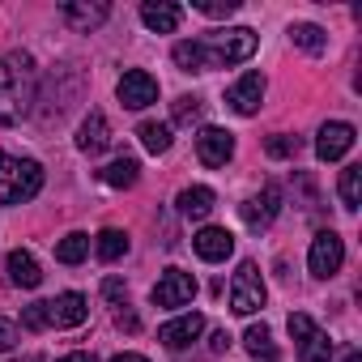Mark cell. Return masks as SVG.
Listing matches in <instances>:
<instances>
[{"label":"cell","instance_id":"cell-33","mask_svg":"<svg viewBox=\"0 0 362 362\" xmlns=\"http://www.w3.org/2000/svg\"><path fill=\"white\" fill-rule=\"evenodd\" d=\"M18 345V324H9V320H0V354H9Z\"/></svg>","mask_w":362,"mask_h":362},{"label":"cell","instance_id":"cell-11","mask_svg":"<svg viewBox=\"0 0 362 362\" xmlns=\"http://www.w3.org/2000/svg\"><path fill=\"white\" fill-rule=\"evenodd\" d=\"M197 158L205 162V166H226L230 158H235V136L226 132V128H201V136H197Z\"/></svg>","mask_w":362,"mask_h":362},{"label":"cell","instance_id":"cell-34","mask_svg":"<svg viewBox=\"0 0 362 362\" xmlns=\"http://www.w3.org/2000/svg\"><path fill=\"white\" fill-rule=\"evenodd\" d=\"M115 324H119V328H128V332H136V315H132V311H119V315H115Z\"/></svg>","mask_w":362,"mask_h":362},{"label":"cell","instance_id":"cell-32","mask_svg":"<svg viewBox=\"0 0 362 362\" xmlns=\"http://www.w3.org/2000/svg\"><path fill=\"white\" fill-rule=\"evenodd\" d=\"M103 294H107L115 307H124V294H128V286H124L119 277H107V281H103Z\"/></svg>","mask_w":362,"mask_h":362},{"label":"cell","instance_id":"cell-17","mask_svg":"<svg viewBox=\"0 0 362 362\" xmlns=\"http://www.w3.org/2000/svg\"><path fill=\"white\" fill-rule=\"evenodd\" d=\"M141 22L153 35H170V30H179V22H184V9H179L175 0H145V5H141Z\"/></svg>","mask_w":362,"mask_h":362},{"label":"cell","instance_id":"cell-27","mask_svg":"<svg viewBox=\"0 0 362 362\" xmlns=\"http://www.w3.org/2000/svg\"><path fill=\"white\" fill-rule=\"evenodd\" d=\"M341 205L345 209L362 205V166H345L341 170Z\"/></svg>","mask_w":362,"mask_h":362},{"label":"cell","instance_id":"cell-13","mask_svg":"<svg viewBox=\"0 0 362 362\" xmlns=\"http://www.w3.org/2000/svg\"><path fill=\"white\" fill-rule=\"evenodd\" d=\"M192 252H197L205 264H222V260L235 252V235L222 230V226H205V230L192 235Z\"/></svg>","mask_w":362,"mask_h":362},{"label":"cell","instance_id":"cell-4","mask_svg":"<svg viewBox=\"0 0 362 362\" xmlns=\"http://www.w3.org/2000/svg\"><path fill=\"white\" fill-rule=\"evenodd\" d=\"M286 328H290V337H294L298 362H328V358H332V341H328V332H320L315 320H311L307 311H294V315L286 320Z\"/></svg>","mask_w":362,"mask_h":362},{"label":"cell","instance_id":"cell-30","mask_svg":"<svg viewBox=\"0 0 362 362\" xmlns=\"http://www.w3.org/2000/svg\"><path fill=\"white\" fill-rule=\"evenodd\" d=\"M264 149H269V158H294V153H298V136L277 132V136H269V141H264Z\"/></svg>","mask_w":362,"mask_h":362},{"label":"cell","instance_id":"cell-14","mask_svg":"<svg viewBox=\"0 0 362 362\" xmlns=\"http://www.w3.org/2000/svg\"><path fill=\"white\" fill-rule=\"evenodd\" d=\"M239 214H243V222H247L252 230H264V226L281 214V192L269 184V188H260V197L243 201V205H239Z\"/></svg>","mask_w":362,"mask_h":362},{"label":"cell","instance_id":"cell-1","mask_svg":"<svg viewBox=\"0 0 362 362\" xmlns=\"http://www.w3.org/2000/svg\"><path fill=\"white\" fill-rule=\"evenodd\" d=\"M256 56V30L230 26V30H209L201 39L175 43V64L184 73H209V69H235Z\"/></svg>","mask_w":362,"mask_h":362},{"label":"cell","instance_id":"cell-26","mask_svg":"<svg viewBox=\"0 0 362 362\" xmlns=\"http://www.w3.org/2000/svg\"><path fill=\"white\" fill-rule=\"evenodd\" d=\"M136 136H141V145H145L149 153H166V149H170V124H153V119H149V124L136 128Z\"/></svg>","mask_w":362,"mask_h":362},{"label":"cell","instance_id":"cell-9","mask_svg":"<svg viewBox=\"0 0 362 362\" xmlns=\"http://www.w3.org/2000/svg\"><path fill=\"white\" fill-rule=\"evenodd\" d=\"M115 94H119V103H124L128 111H141V107L158 103V81H153V77H149L145 69H128V73L119 77Z\"/></svg>","mask_w":362,"mask_h":362},{"label":"cell","instance_id":"cell-7","mask_svg":"<svg viewBox=\"0 0 362 362\" xmlns=\"http://www.w3.org/2000/svg\"><path fill=\"white\" fill-rule=\"evenodd\" d=\"M197 294V277L184 269H166L153 286V307H188Z\"/></svg>","mask_w":362,"mask_h":362},{"label":"cell","instance_id":"cell-28","mask_svg":"<svg viewBox=\"0 0 362 362\" xmlns=\"http://www.w3.org/2000/svg\"><path fill=\"white\" fill-rule=\"evenodd\" d=\"M201 111H205V107H201V98H188V94H184V98H175L170 119H175V124H197V119H201Z\"/></svg>","mask_w":362,"mask_h":362},{"label":"cell","instance_id":"cell-12","mask_svg":"<svg viewBox=\"0 0 362 362\" xmlns=\"http://www.w3.org/2000/svg\"><path fill=\"white\" fill-rule=\"evenodd\" d=\"M201 332H205V315H201V311H188V315L162 324V328H158V341H162L166 349H188Z\"/></svg>","mask_w":362,"mask_h":362},{"label":"cell","instance_id":"cell-6","mask_svg":"<svg viewBox=\"0 0 362 362\" xmlns=\"http://www.w3.org/2000/svg\"><path fill=\"white\" fill-rule=\"evenodd\" d=\"M264 307V281H260V269L256 260H243L235 281H230V311L235 315H256Z\"/></svg>","mask_w":362,"mask_h":362},{"label":"cell","instance_id":"cell-16","mask_svg":"<svg viewBox=\"0 0 362 362\" xmlns=\"http://www.w3.org/2000/svg\"><path fill=\"white\" fill-rule=\"evenodd\" d=\"M260 98H264V77H260V73H243V77L226 90V103H230L239 115H256V111H260Z\"/></svg>","mask_w":362,"mask_h":362},{"label":"cell","instance_id":"cell-38","mask_svg":"<svg viewBox=\"0 0 362 362\" xmlns=\"http://www.w3.org/2000/svg\"><path fill=\"white\" fill-rule=\"evenodd\" d=\"M26 362H43V358H26Z\"/></svg>","mask_w":362,"mask_h":362},{"label":"cell","instance_id":"cell-2","mask_svg":"<svg viewBox=\"0 0 362 362\" xmlns=\"http://www.w3.org/2000/svg\"><path fill=\"white\" fill-rule=\"evenodd\" d=\"M39 103V69L26 52L0 56V128L22 124Z\"/></svg>","mask_w":362,"mask_h":362},{"label":"cell","instance_id":"cell-19","mask_svg":"<svg viewBox=\"0 0 362 362\" xmlns=\"http://www.w3.org/2000/svg\"><path fill=\"white\" fill-rule=\"evenodd\" d=\"M9 281L13 286H22V290H35L39 281H43V273H39V260L30 256V252H9Z\"/></svg>","mask_w":362,"mask_h":362},{"label":"cell","instance_id":"cell-35","mask_svg":"<svg viewBox=\"0 0 362 362\" xmlns=\"http://www.w3.org/2000/svg\"><path fill=\"white\" fill-rule=\"evenodd\" d=\"M209 345H214V349H218V354H222V349H226V345H230V337H226V328H218V332H214V341H209Z\"/></svg>","mask_w":362,"mask_h":362},{"label":"cell","instance_id":"cell-20","mask_svg":"<svg viewBox=\"0 0 362 362\" xmlns=\"http://www.w3.org/2000/svg\"><path fill=\"white\" fill-rule=\"evenodd\" d=\"M98 179H103L107 188H132L136 179H141V162L124 153V158H115L111 166H103V170H98Z\"/></svg>","mask_w":362,"mask_h":362},{"label":"cell","instance_id":"cell-24","mask_svg":"<svg viewBox=\"0 0 362 362\" xmlns=\"http://www.w3.org/2000/svg\"><path fill=\"white\" fill-rule=\"evenodd\" d=\"M86 256H90V235H81V230H73V235H64L56 243V260L60 264H81Z\"/></svg>","mask_w":362,"mask_h":362},{"label":"cell","instance_id":"cell-8","mask_svg":"<svg viewBox=\"0 0 362 362\" xmlns=\"http://www.w3.org/2000/svg\"><path fill=\"white\" fill-rule=\"evenodd\" d=\"M354 141H358L354 124H345V119H328V124L320 128V136H315V153H320V162H341V158L354 149Z\"/></svg>","mask_w":362,"mask_h":362},{"label":"cell","instance_id":"cell-15","mask_svg":"<svg viewBox=\"0 0 362 362\" xmlns=\"http://www.w3.org/2000/svg\"><path fill=\"white\" fill-rule=\"evenodd\" d=\"M86 315H90V303H86V294H77V290H69V294H60V298L47 303L52 328H77V324H86Z\"/></svg>","mask_w":362,"mask_h":362},{"label":"cell","instance_id":"cell-3","mask_svg":"<svg viewBox=\"0 0 362 362\" xmlns=\"http://www.w3.org/2000/svg\"><path fill=\"white\" fill-rule=\"evenodd\" d=\"M43 192V166L0 149V205H26Z\"/></svg>","mask_w":362,"mask_h":362},{"label":"cell","instance_id":"cell-22","mask_svg":"<svg viewBox=\"0 0 362 362\" xmlns=\"http://www.w3.org/2000/svg\"><path fill=\"white\" fill-rule=\"evenodd\" d=\"M243 345H247V354H252L256 362H277V345H273V332H269L264 324H252V328L243 332Z\"/></svg>","mask_w":362,"mask_h":362},{"label":"cell","instance_id":"cell-21","mask_svg":"<svg viewBox=\"0 0 362 362\" xmlns=\"http://www.w3.org/2000/svg\"><path fill=\"white\" fill-rule=\"evenodd\" d=\"M214 192L209 188H184V192H179V214H184V218H192V222H205L209 214H214Z\"/></svg>","mask_w":362,"mask_h":362},{"label":"cell","instance_id":"cell-25","mask_svg":"<svg viewBox=\"0 0 362 362\" xmlns=\"http://www.w3.org/2000/svg\"><path fill=\"white\" fill-rule=\"evenodd\" d=\"M94 252H98L103 264H115V260L128 252V235H124V230H103V235L94 239Z\"/></svg>","mask_w":362,"mask_h":362},{"label":"cell","instance_id":"cell-36","mask_svg":"<svg viewBox=\"0 0 362 362\" xmlns=\"http://www.w3.org/2000/svg\"><path fill=\"white\" fill-rule=\"evenodd\" d=\"M111 362H149V358H145V354H115Z\"/></svg>","mask_w":362,"mask_h":362},{"label":"cell","instance_id":"cell-29","mask_svg":"<svg viewBox=\"0 0 362 362\" xmlns=\"http://www.w3.org/2000/svg\"><path fill=\"white\" fill-rule=\"evenodd\" d=\"M192 9L205 18H230V13H239V0H192Z\"/></svg>","mask_w":362,"mask_h":362},{"label":"cell","instance_id":"cell-5","mask_svg":"<svg viewBox=\"0 0 362 362\" xmlns=\"http://www.w3.org/2000/svg\"><path fill=\"white\" fill-rule=\"evenodd\" d=\"M341 264H345V239L337 235V230H320L315 239H311V247H307V269H311V277H337L341 273Z\"/></svg>","mask_w":362,"mask_h":362},{"label":"cell","instance_id":"cell-31","mask_svg":"<svg viewBox=\"0 0 362 362\" xmlns=\"http://www.w3.org/2000/svg\"><path fill=\"white\" fill-rule=\"evenodd\" d=\"M22 324H26L30 332H43V328H52V320H47V303H30V307L22 311Z\"/></svg>","mask_w":362,"mask_h":362},{"label":"cell","instance_id":"cell-23","mask_svg":"<svg viewBox=\"0 0 362 362\" xmlns=\"http://www.w3.org/2000/svg\"><path fill=\"white\" fill-rule=\"evenodd\" d=\"M290 39H294L303 52H311V56H320V52L328 47V35H324L315 22H294V26H290Z\"/></svg>","mask_w":362,"mask_h":362},{"label":"cell","instance_id":"cell-18","mask_svg":"<svg viewBox=\"0 0 362 362\" xmlns=\"http://www.w3.org/2000/svg\"><path fill=\"white\" fill-rule=\"evenodd\" d=\"M111 145V124H107V115L103 111H90L86 119H81V128H77V149L81 153H103Z\"/></svg>","mask_w":362,"mask_h":362},{"label":"cell","instance_id":"cell-10","mask_svg":"<svg viewBox=\"0 0 362 362\" xmlns=\"http://www.w3.org/2000/svg\"><path fill=\"white\" fill-rule=\"evenodd\" d=\"M60 18H64L73 30L90 35V30H98V26L111 18V5H107V0H64V5H60Z\"/></svg>","mask_w":362,"mask_h":362},{"label":"cell","instance_id":"cell-37","mask_svg":"<svg viewBox=\"0 0 362 362\" xmlns=\"http://www.w3.org/2000/svg\"><path fill=\"white\" fill-rule=\"evenodd\" d=\"M60 362H94V354H64Z\"/></svg>","mask_w":362,"mask_h":362}]
</instances>
